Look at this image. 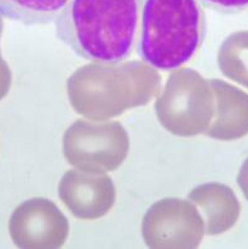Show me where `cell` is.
Returning <instances> with one entry per match:
<instances>
[{
	"mask_svg": "<svg viewBox=\"0 0 248 249\" xmlns=\"http://www.w3.org/2000/svg\"><path fill=\"white\" fill-rule=\"evenodd\" d=\"M143 4L144 0H69L54 21L57 36L85 60L119 64L138 43Z\"/></svg>",
	"mask_w": 248,
	"mask_h": 249,
	"instance_id": "cell-1",
	"label": "cell"
},
{
	"mask_svg": "<svg viewBox=\"0 0 248 249\" xmlns=\"http://www.w3.org/2000/svg\"><path fill=\"white\" fill-rule=\"evenodd\" d=\"M206 15L198 0H144L137 50L140 59L161 71H174L201 49Z\"/></svg>",
	"mask_w": 248,
	"mask_h": 249,
	"instance_id": "cell-2",
	"label": "cell"
},
{
	"mask_svg": "<svg viewBox=\"0 0 248 249\" xmlns=\"http://www.w3.org/2000/svg\"><path fill=\"white\" fill-rule=\"evenodd\" d=\"M69 0H0V17L24 25H45L56 21Z\"/></svg>",
	"mask_w": 248,
	"mask_h": 249,
	"instance_id": "cell-3",
	"label": "cell"
},
{
	"mask_svg": "<svg viewBox=\"0 0 248 249\" xmlns=\"http://www.w3.org/2000/svg\"><path fill=\"white\" fill-rule=\"evenodd\" d=\"M222 95L223 117L216 128L218 138L232 139L248 133V95L229 85L218 83Z\"/></svg>",
	"mask_w": 248,
	"mask_h": 249,
	"instance_id": "cell-4",
	"label": "cell"
},
{
	"mask_svg": "<svg viewBox=\"0 0 248 249\" xmlns=\"http://www.w3.org/2000/svg\"><path fill=\"white\" fill-rule=\"evenodd\" d=\"M219 60L227 75L248 87V33L228 39Z\"/></svg>",
	"mask_w": 248,
	"mask_h": 249,
	"instance_id": "cell-5",
	"label": "cell"
},
{
	"mask_svg": "<svg viewBox=\"0 0 248 249\" xmlns=\"http://www.w3.org/2000/svg\"><path fill=\"white\" fill-rule=\"evenodd\" d=\"M205 6L222 14H236L248 9V0H198Z\"/></svg>",
	"mask_w": 248,
	"mask_h": 249,
	"instance_id": "cell-6",
	"label": "cell"
},
{
	"mask_svg": "<svg viewBox=\"0 0 248 249\" xmlns=\"http://www.w3.org/2000/svg\"><path fill=\"white\" fill-rule=\"evenodd\" d=\"M238 183H240L245 196L248 198V159L242 165V169H241L240 176H238Z\"/></svg>",
	"mask_w": 248,
	"mask_h": 249,
	"instance_id": "cell-7",
	"label": "cell"
},
{
	"mask_svg": "<svg viewBox=\"0 0 248 249\" xmlns=\"http://www.w3.org/2000/svg\"><path fill=\"white\" fill-rule=\"evenodd\" d=\"M3 93H5V91H3V89L0 88V94H1V95H3Z\"/></svg>",
	"mask_w": 248,
	"mask_h": 249,
	"instance_id": "cell-8",
	"label": "cell"
}]
</instances>
